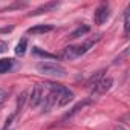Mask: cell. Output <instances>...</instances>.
I'll list each match as a JSON object with an SVG mask.
<instances>
[{"instance_id":"cell-1","label":"cell","mask_w":130,"mask_h":130,"mask_svg":"<svg viewBox=\"0 0 130 130\" xmlns=\"http://www.w3.org/2000/svg\"><path fill=\"white\" fill-rule=\"evenodd\" d=\"M101 40V34H96L93 38H90V40H87V41H84L83 44H77V46H66L60 54H58V57L61 58V60H75V58H78V57H81V55H84L92 46H95L98 41Z\"/></svg>"},{"instance_id":"cell-2","label":"cell","mask_w":130,"mask_h":130,"mask_svg":"<svg viewBox=\"0 0 130 130\" xmlns=\"http://www.w3.org/2000/svg\"><path fill=\"white\" fill-rule=\"evenodd\" d=\"M44 86H47L49 89L55 90L57 95H58V100H57V104L60 107H64V106H68L72 100H74V92L69 90V87L66 86H63V84H58V83H46Z\"/></svg>"},{"instance_id":"cell-3","label":"cell","mask_w":130,"mask_h":130,"mask_svg":"<svg viewBox=\"0 0 130 130\" xmlns=\"http://www.w3.org/2000/svg\"><path fill=\"white\" fill-rule=\"evenodd\" d=\"M37 71L43 75L47 77H64L66 75V68L61 66L58 63H52V61H41L37 64Z\"/></svg>"},{"instance_id":"cell-4","label":"cell","mask_w":130,"mask_h":130,"mask_svg":"<svg viewBox=\"0 0 130 130\" xmlns=\"http://www.w3.org/2000/svg\"><path fill=\"white\" fill-rule=\"evenodd\" d=\"M90 103H92V98H84V100L78 101V103H77V104H75V106H74L71 110H69V112H66V113L63 115V118L60 119V122H61V124H66V122H69V121H71V119H72L75 115H78V113H80V112H81V110H83L86 106H89Z\"/></svg>"},{"instance_id":"cell-5","label":"cell","mask_w":130,"mask_h":130,"mask_svg":"<svg viewBox=\"0 0 130 130\" xmlns=\"http://www.w3.org/2000/svg\"><path fill=\"white\" fill-rule=\"evenodd\" d=\"M109 15H110V8H109V5H106V3L100 5V6L95 9V12H93L95 25H103V23H106V22L109 20Z\"/></svg>"},{"instance_id":"cell-6","label":"cell","mask_w":130,"mask_h":130,"mask_svg":"<svg viewBox=\"0 0 130 130\" xmlns=\"http://www.w3.org/2000/svg\"><path fill=\"white\" fill-rule=\"evenodd\" d=\"M112 86H113V78H110V77H103V78L92 87V93H93V95H103V93H106Z\"/></svg>"},{"instance_id":"cell-7","label":"cell","mask_w":130,"mask_h":130,"mask_svg":"<svg viewBox=\"0 0 130 130\" xmlns=\"http://www.w3.org/2000/svg\"><path fill=\"white\" fill-rule=\"evenodd\" d=\"M57 100H58V95H57V92L55 90H52V89H49V93L46 95V96H43V100H41V113H47L55 104H57Z\"/></svg>"},{"instance_id":"cell-8","label":"cell","mask_w":130,"mask_h":130,"mask_svg":"<svg viewBox=\"0 0 130 130\" xmlns=\"http://www.w3.org/2000/svg\"><path fill=\"white\" fill-rule=\"evenodd\" d=\"M29 106L31 107H38L43 100V84H35L32 87V92L29 95Z\"/></svg>"},{"instance_id":"cell-9","label":"cell","mask_w":130,"mask_h":130,"mask_svg":"<svg viewBox=\"0 0 130 130\" xmlns=\"http://www.w3.org/2000/svg\"><path fill=\"white\" fill-rule=\"evenodd\" d=\"M58 6H60V2H47V3H43V5H40L38 8H35V9L29 14V17H31V15H40V14H44V12H52V11H55Z\"/></svg>"},{"instance_id":"cell-10","label":"cell","mask_w":130,"mask_h":130,"mask_svg":"<svg viewBox=\"0 0 130 130\" xmlns=\"http://www.w3.org/2000/svg\"><path fill=\"white\" fill-rule=\"evenodd\" d=\"M89 31H90V26H89V25H81V26H78L77 29H74V31L68 35V38H69V40H75V38H78V37L86 35Z\"/></svg>"},{"instance_id":"cell-11","label":"cell","mask_w":130,"mask_h":130,"mask_svg":"<svg viewBox=\"0 0 130 130\" xmlns=\"http://www.w3.org/2000/svg\"><path fill=\"white\" fill-rule=\"evenodd\" d=\"M52 29H54L52 25H35V26L28 29V34H32V35H35V34H46V32H51Z\"/></svg>"},{"instance_id":"cell-12","label":"cell","mask_w":130,"mask_h":130,"mask_svg":"<svg viewBox=\"0 0 130 130\" xmlns=\"http://www.w3.org/2000/svg\"><path fill=\"white\" fill-rule=\"evenodd\" d=\"M12 64H14V60L12 58H2V60H0V75L6 74L12 68Z\"/></svg>"},{"instance_id":"cell-13","label":"cell","mask_w":130,"mask_h":130,"mask_svg":"<svg viewBox=\"0 0 130 130\" xmlns=\"http://www.w3.org/2000/svg\"><path fill=\"white\" fill-rule=\"evenodd\" d=\"M104 72H106V71H104V69H101V71L95 72L93 75H90V78L87 80V86L92 89V87H93V86H95V84H96V83L101 80V78H103V74H104Z\"/></svg>"},{"instance_id":"cell-14","label":"cell","mask_w":130,"mask_h":130,"mask_svg":"<svg viewBox=\"0 0 130 130\" xmlns=\"http://www.w3.org/2000/svg\"><path fill=\"white\" fill-rule=\"evenodd\" d=\"M26 49H28V38H22L15 46V54L17 55H25Z\"/></svg>"},{"instance_id":"cell-15","label":"cell","mask_w":130,"mask_h":130,"mask_svg":"<svg viewBox=\"0 0 130 130\" xmlns=\"http://www.w3.org/2000/svg\"><path fill=\"white\" fill-rule=\"evenodd\" d=\"M28 96V92H22L20 95H19V98H17V109H15V115L17 113H20L22 110H23V106H25V103H26V98Z\"/></svg>"},{"instance_id":"cell-16","label":"cell","mask_w":130,"mask_h":130,"mask_svg":"<svg viewBox=\"0 0 130 130\" xmlns=\"http://www.w3.org/2000/svg\"><path fill=\"white\" fill-rule=\"evenodd\" d=\"M128 32H130V8H127L124 12V34L128 35Z\"/></svg>"},{"instance_id":"cell-17","label":"cell","mask_w":130,"mask_h":130,"mask_svg":"<svg viewBox=\"0 0 130 130\" xmlns=\"http://www.w3.org/2000/svg\"><path fill=\"white\" fill-rule=\"evenodd\" d=\"M32 54L40 55V57H44V58H57V55L49 54V52H44V51H41V49H40V47H37V46H34V47H32Z\"/></svg>"},{"instance_id":"cell-18","label":"cell","mask_w":130,"mask_h":130,"mask_svg":"<svg viewBox=\"0 0 130 130\" xmlns=\"http://www.w3.org/2000/svg\"><path fill=\"white\" fill-rule=\"evenodd\" d=\"M25 6H28V3H14V5H11V6L5 8L3 11H9V9H20V8H25Z\"/></svg>"},{"instance_id":"cell-19","label":"cell","mask_w":130,"mask_h":130,"mask_svg":"<svg viewBox=\"0 0 130 130\" xmlns=\"http://www.w3.org/2000/svg\"><path fill=\"white\" fill-rule=\"evenodd\" d=\"M6 98H8V92H5V90H0V107H2V104L6 101Z\"/></svg>"},{"instance_id":"cell-20","label":"cell","mask_w":130,"mask_h":130,"mask_svg":"<svg viewBox=\"0 0 130 130\" xmlns=\"http://www.w3.org/2000/svg\"><path fill=\"white\" fill-rule=\"evenodd\" d=\"M6 51H8V43L3 41V40H0V54H3Z\"/></svg>"},{"instance_id":"cell-21","label":"cell","mask_w":130,"mask_h":130,"mask_svg":"<svg viewBox=\"0 0 130 130\" xmlns=\"http://www.w3.org/2000/svg\"><path fill=\"white\" fill-rule=\"evenodd\" d=\"M12 31V28L9 26V28H0V34H6V32H11Z\"/></svg>"},{"instance_id":"cell-22","label":"cell","mask_w":130,"mask_h":130,"mask_svg":"<svg viewBox=\"0 0 130 130\" xmlns=\"http://www.w3.org/2000/svg\"><path fill=\"white\" fill-rule=\"evenodd\" d=\"M116 130H125V128H124V127H118Z\"/></svg>"}]
</instances>
